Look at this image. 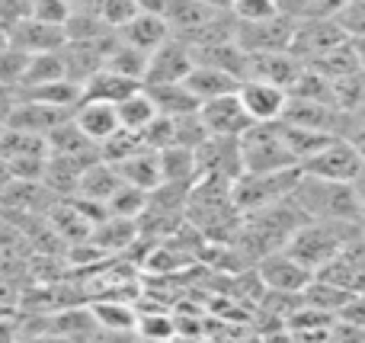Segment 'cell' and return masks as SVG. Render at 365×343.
Wrapping results in <instances>:
<instances>
[{
    "label": "cell",
    "instance_id": "9a60e30c",
    "mask_svg": "<svg viewBox=\"0 0 365 343\" xmlns=\"http://www.w3.org/2000/svg\"><path fill=\"white\" fill-rule=\"evenodd\" d=\"M71 119H74L77 128H81L90 141H96V145H103V141L113 138V135L122 128L115 103H103V100H81L74 106V116H71Z\"/></svg>",
    "mask_w": 365,
    "mask_h": 343
},
{
    "label": "cell",
    "instance_id": "603a6c76",
    "mask_svg": "<svg viewBox=\"0 0 365 343\" xmlns=\"http://www.w3.org/2000/svg\"><path fill=\"white\" fill-rule=\"evenodd\" d=\"M145 90L151 93L154 106L160 116H186V113H199V96L186 87V81H173V83H145Z\"/></svg>",
    "mask_w": 365,
    "mask_h": 343
},
{
    "label": "cell",
    "instance_id": "c3c4849f",
    "mask_svg": "<svg viewBox=\"0 0 365 343\" xmlns=\"http://www.w3.org/2000/svg\"><path fill=\"white\" fill-rule=\"evenodd\" d=\"M202 4H208V6H212V10H221V13H231L234 0H202Z\"/></svg>",
    "mask_w": 365,
    "mask_h": 343
},
{
    "label": "cell",
    "instance_id": "f546056e",
    "mask_svg": "<svg viewBox=\"0 0 365 343\" xmlns=\"http://www.w3.org/2000/svg\"><path fill=\"white\" fill-rule=\"evenodd\" d=\"M349 299H353V292H349V289L336 286V282L324 280V276H314V280L304 286V292H302L304 305H314V308H321V312H330V314H340L343 305H346Z\"/></svg>",
    "mask_w": 365,
    "mask_h": 343
},
{
    "label": "cell",
    "instance_id": "5b68a950",
    "mask_svg": "<svg viewBox=\"0 0 365 343\" xmlns=\"http://www.w3.org/2000/svg\"><path fill=\"white\" fill-rule=\"evenodd\" d=\"M298 19L276 13L269 19L257 23H237L234 19V39L247 55H263V51H292V36H295Z\"/></svg>",
    "mask_w": 365,
    "mask_h": 343
},
{
    "label": "cell",
    "instance_id": "9c48e42d",
    "mask_svg": "<svg viewBox=\"0 0 365 343\" xmlns=\"http://www.w3.org/2000/svg\"><path fill=\"white\" fill-rule=\"evenodd\" d=\"M195 164H199V177L237 180L240 173H244L240 141L237 138H221V135H208V138L195 148Z\"/></svg>",
    "mask_w": 365,
    "mask_h": 343
},
{
    "label": "cell",
    "instance_id": "f1b7e54d",
    "mask_svg": "<svg viewBox=\"0 0 365 343\" xmlns=\"http://www.w3.org/2000/svg\"><path fill=\"white\" fill-rule=\"evenodd\" d=\"M148 58H151V55H148V51L135 48V45L122 42V39L115 36V42L109 45V51H106V61H103V68H113V71H119V74L135 77V81H141V83H145Z\"/></svg>",
    "mask_w": 365,
    "mask_h": 343
},
{
    "label": "cell",
    "instance_id": "816d5d0a",
    "mask_svg": "<svg viewBox=\"0 0 365 343\" xmlns=\"http://www.w3.org/2000/svg\"><path fill=\"white\" fill-rule=\"evenodd\" d=\"M353 186H356V193H359V199L365 203V167H362V173H359V177L353 180Z\"/></svg>",
    "mask_w": 365,
    "mask_h": 343
},
{
    "label": "cell",
    "instance_id": "4316f807",
    "mask_svg": "<svg viewBox=\"0 0 365 343\" xmlns=\"http://www.w3.org/2000/svg\"><path fill=\"white\" fill-rule=\"evenodd\" d=\"M58 77H68V68H64L61 51H45V55H29V58H26V68H23V77H19V87H16V90L38 87V83L58 81Z\"/></svg>",
    "mask_w": 365,
    "mask_h": 343
},
{
    "label": "cell",
    "instance_id": "7c38bea8",
    "mask_svg": "<svg viewBox=\"0 0 365 343\" xmlns=\"http://www.w3.org/2000/svg\"><path fill=\"white\" fill-rule=\"evenodd\" d=\"M195 58L182 39L170 36L160 48L151 51L148 58V71H145V83H173V81H186V74L192 71Z\"/></svg>",
    "mask_w": 365,
    "mask_h": 343
},
{
    "label": "cell",
    "instance_id": "7dc6e473",
    "mask_svg": "<svg viewBox=\"0 0 365 343\" xmlns=\"http://www.w3.org/2000/svg\"><path fill=\"white\" fill-rule=\"evenodd\" d=\"M96 4H100V0H68L71 10H96Z\"/></svg>",
    "mask_w": 365,
    "mask_h": 343
},
{
    "label": "cell",
    "instance_id": "d6986e66",
    "mask_svg": "<svg viewBox=\"0 0 365 343\" xmlns=\"http://www.w3.org/2000/svg\"><path fill=\"white\" fill-rule=\"evenodd\" d=\"M192 58H195V64L221 68V71H227V74L240 77V81L247 77V61H250V55H247V51L237 45V39H221V42L195 45Z\"/></svg>",
    "mask_w": 365,
    "mask_h": 343
},
{
    "label": "cell",
    "instance_id": "b9f144b4",
    "mask_svg": "<svg viewBox=\"0 0 365 343\" xmlns=\"http://www.w3.org/2000/svg\"><path fill=\"white\" fill-rule=\"evenodd\" d=\"M279 13H285V16L292 19H304L314 13V0H276Z\"/></svg>",
    "mask_w": 365,
    "mask_h": 343
},
{
    "label": "cell",
    "instance_id": "44dd1931",
    "mask_svg": "<svg viewBox=\"0 0 365 343\" xmlns=\"http://www.w3.org/2000/svg\"><path fill=\"white\" fill-rule=\"evenodd\" d=\"M115 170H119L122 183H132L138 186V190H158L160 183H164V170H160V151H154V148H145V151L132 154V158L119 160V164H113Z\"/></svg>",
    "mask_w": 365,
    "mask_h": 343
},
{
    "label": "cell",
    "instance_id": "5bb4252c",
    "mask_svg": "<svg viewBox=\"0 0 365 343\" xmlns=\"http://www.w3.org/2000/svg\"><path fill=\"white\" fill-rule=\"evenodd\" d=\"M74 109H61V106H48V103H38V100H26L19 96L16 106H13L10 119H6V128L13 132H26V135H48L51 128H58L64 119H71Z\"/></svg>",
    "mask_w": 365,
    "mask_h": 343
},
{
    "label": "cell",
    "instance_id": "4dcf8cb0",
    "mask_svg": "<svg viewBox=\"0 0 365 343\" xmlns=\"http://www.w3.org/2000/svg\"><path fill=\"white\" fill-rule=\"evenodd\" d=\"M115 109H119L122 128H132V132H145V128L158 119V106H154L151 93H148L145 87L135 90V93L125 96L122 103H115Z\"/></svg>",
    "mask_w": 365,
    "mask_h": 343
},
{
    "label": "cell",
    "instance_id": "11a10c76",
    "mask_svg": "<svg viewBox=\"0 0 365 343\" xmlns=\"http://www.w3.org/2000/svg\"><path fill=\"white\" fill-rule=\"evenodd\" d=\"M4 128H6V126H4V122H0V135H4Z\"/></svg>",
    "mask_w": 365,
    "mask_h": 343
},
{
    "label": "cell",
    "instance_id": "db71d44e",
    "mask_svg": "<svg viewBox=\"0 0 365 343\" xmlns=\"http://www.w3.org/2000/svg\"><path fill=\"white\" fill-rule=\"evenodd\" d=\"M362 228H365V209H362Z\"/></svg>",
    "mask_w": 365,
    "mask_h": 343
},
{
    "label": "cell",
    "instance_id": "1f68e13d",
    "mask_svg": "<svg viewBox=\"0 0 365 343\" xmlns=\"http://www.w3.org/2000/svg\"><path fill=\"white\" fill-rule=\"evenodd\" d=\"M279 122H282V119H279ZM282 135H285V141H289L292 154L298 158V164H302V160H308L311 154H317L321 148H327L330 141L336 138V135H330V132H314V128L289 126V122H282Z\"/></svg>",
    "mask_w": 365,
    "mask_h": 343
},
{
    "label": "cell",
    "instance_id": "e575fe53",
    "mask_svg": "<svg viewBox=\"0 0 365 343\" xmlns=\"http://www.w3.org/2000/svg\"><path fill=\"white\" fill-rule=\"evenodd\" d=\"M334 103L343 113H356L365 103V71H353V74L334 81Z\"/></svg>",
    "mask_w": 365,
    "mask_h": 343
},
{
    "label": "cell",
    "instance_id": "2e32d148",
    "mask_svg": "<svg viewBox=\"0 0 365 343\" xmlns=\"http://www.w3.org/2000/svg\"><path fill=\"white\" fill-rule=\"evenodd\" d=\"M304 61L292 51H263V55H250L247 61V77H257V81H269L276 87L289 90L295 83V77L302 74ZM244 77V81H247Z\"/></svg>",
    "mask_w": 365,
    "mask_h": 343
},
{
    "label": "cell",
    "instance_id": "4fadbf2b",
    "mask_svg": "<svg viewBox=\"0 0 365 343\" xmlns=\"http://www.w3.org/2000/svg\"><path fill=\"white\" fill-rule=\"evenodd\" d=\"M237 96L253 122H279L285 113V103H289V90L276 87L269 81H257V77L240 81Z\"/></svg>",
    "mask_w": 365,
    "mask_h": 343
},
{
    "label": "cell",
    "instance_id": "cb8c5ba5",
    "mask_svg": "<svg viewBox=\"0 0 365 343\" xmlns=\"http://www.w3.org/2000/svg\"><path fill=\"white\" fill-rule=\"evenodd\" d=\"M138 237H141L138 222H135V218H119V215H106L103 222L93 225V231H90V241H93L103 254L125 250L128 244H135Z\"/></svg>",
    "mask_w": 365,
    "mask_h": 343
},
{
    "label": "cell",
    "instance_id": "d4e9b609",
    "mask_svg": "<svg viewBox=\"0 0 365 343\" xmlns=\"http://www.w3.org/2000/svg\"><path fill=\"white\" fill-rule=\"evenodd\" d=\"M304 64H311L314 71H321L327 81H340V77L359 71V55H356V48H353V39H349V42H340V45H334V48L321 51V55L308 58Z\"/></svg>",
    "mask_w": 365,
    "mask_h": 343
},
{
    "label": "cell",
    "instance_id": "f35d334b",
    "mask_svg": "<svg viewBox=\"0 0 365 343\" xmlns=\"http://www.w3.org/2000/svg\"><path fill=\"white\" fill-rule=\"evenodd\" d=\"M138 337H173L177 334V318L170 314H141L138 312Z\"/></svg>",
    "mask_w": 365,
    "mask_h": 343
},
{
    "label": "cell",
    "instance_id": "ab89813d",
    "mask_svg": "<svg viewBox=\"0 0 365 343\" xmlns=\"http://www.w3.org/2000/svg\"><path fill=\"white\" fill-rule=\"evenodd\" d=\"M71 13H74V10L68 6V0H32L29 16L45 19V23H55V26H64Z\"/></svg>",
    "mask_w": 365,
    "mask_h": 343
},
{
    "label": "cell",
    "instance_id": "7bdbcfd3",
    "mask_svg": "<svg viewBox=\"0 0 365 343\" xmlns=\"http://www.w3.org/2000/svg\"><path fill=\"white\" fill-rule=\"evenodd\" d=\"M353 0H314V13L311 16H340Z\"/></svg>",
    "mask_w": 365,
    "mask_h": 343
},
{
    "label": "cell",
    "instance_id": "8992f818",
    "mask_svg": "<svg viewBox=\"0 0 365 343\" xmlns=\"http://www.w3.org/2000/svg\"><path fill=\"white\" fill-rule=\"evenodd\" d=\"M302 173L317 180H330V183H353L362 173V158L356 154V148L349 145V138H334L327 148H321L317 154H311L308 160H302Z\"/></svg>",
    "mask_w": 365,
    "mask_h": 343
},
{
    "label": "cell",
    "instance_id": "74e56055",
    "mask_svg": "<svg viewBox=\"0 0 365 343\" xmlns=\"http://www.w3.org/2000/svg\"><path fill=\"white\" fill-rule=\"evenodd\" d=\"M276 13H279L276 0H234L231 6V16L237 23H257V19H269Z\"/></svg>",
    "mask_w": 365,
    "mask_h": 343
},
{
    "label": "cell",
    "instance_id": "e0dca14e",
    "mask_svg": "<svg viewBox=\"0 0 365 343\" xmlns=\"http://www.w3.org/2000/svg\"><path fill=\"white\" fill-rule=\"evenodd\" d=\"M170 36H173L170 23L164 19V13H154V10H141L138 16L128 19V23L119 29L122 42L135 45V48L148 51V55H151L154 48H160V45H164Z\"/></svg>",
    "mask_w": 365,
    "mask_h": 343
},
{
    "label": "cell",
    "instance_id": "60d3db41",
    "mask_svg": "<svg viewBox=\"0 0 365 343\" xmlns=\"http://www.w3.org/2000/svg\"><path fill=\"white\" fill-rule=\"evenodd\" d=\"M336 19H340L343 29L349 32V39L365 36V0H353V4H349Z\"/></svg>",
    "mask_w": 365,
    "mask_h": 343
},
{
    "label": "cell",
    "instance_id": "ac0fdd59",
    "mask_svg": "<svg viewBox=\"0 0 365 343\" xmlns=\"http://www.w3.org/2000/svg\"><path fill=\"white\" fill-rule=\"evenodd\" d=\"M122 186V177H119V170H115L109 160H93V164H87L81 170V177H77V190H74V196L77 199H87V203H100V205H106L109 203V196H113L115 190Z\"/></svg>",
    "mask_w": 365,
    "mask_h": 343
},
{
    "label": "cell",
    "instance_id": "d590c367",
    "mask_svg": "<svg viewBox=\"0 0 365 343\" xmlns=\"http://www.w3.org/2000/svg\"><path fill=\"white\" fill-rule=\"evenodd\" d=\"M93 331H100V324H96L90 308L55 314V334H64V337H87V334H93Z\"/></svg>",
    "mask_w": 365,
    "mask_h": 343
},
{
    "label": "cell",
    "instance_id": "7a4b0ae2",
    "mask_svg": "<svg viewBox=\"0 0 365 343\" xmlns=\"http://www.w3.org/2000/svg\"><path fill=\"white\" fill-rule=\"evenodd\" d=\"M295 203L308 212V218H334V222H359L365 203L359 199L353 183H330V180H317L302 173L295 186Z\"/></svg>",
    "mask_w": 365,
    "mask_h": 343
},
{
    "label": "cell",
    "instance_id": "f5cc1de1",
    "mask_svg": "<svg viewBox=\"0 0 365 343\" xmlns=\"http://www.w3.org/2000/svg\"><path fill=\"white\" fill-rule=\"evenodd\" d=\"M353 116H356V122H362V126H365V103H362V106H359V109H356V113H353Z\"/></svg>",
    "mask_w": 365,
    "mask_h": 343
},
{
    "label": "cell",
    "instance_id": "681fc988",
    "mask_svg": "<svg viewBox=\"0 0 365 343\" xmlns=\"http://www.w3.org/2000/svg\"><path fill=\"white\" fill-rule=\"evenodd\" d=\"M353 48H356V55H359V68L365 71V36L353 39Z\"/></svg>",
    "mask_w": 365,
    "mask_h": 343
},
{
    "label": "cell",
    "instance_id": "ba28073f",
    "mask_svg": "<svg viewBox=\"0 0 365 343\" xmlns=\"http://www.w3.org/2000/svg\"><path fill=\"white\" fill-rule=\"evenodd\" d=\"M340 42H349V32L336 16H304L295 23V36H292V55L302 61L321 55V51L334 48Z\"/></svg>",
    "mask_w": 365,
    "mask_h": 343
},
{
    "label": "cell",
    "instance_id": "8d00e7d4",
    "mask_svg": "<svg viewBox=\"0 0 365 343\" xmlns=\"http://www.w3.org/2000/svg\"><path fill=\"white\" fill-rule=\"evenodd\" d=\"M96 13H100V19L109 26V29L119 32L128 19H135L141 13V4L138 0H100V4H96Z\"/></svg>",
    "mask_w": 365,
    "mask_h": 343
},
{
    "label": "cell",
    "instance_id": "52a82bcc",
    "mask_svg": "<svg viewBox=\"0 0 365 343\" xmlns=\"http://www.w3.org/2000/svg\"><path fill=\"white\" fill-rule=\"evenodd\" d=\"M257 276L269 292H289V295H302L304 286L314 280V270H308L298 257H292L289 250H272V254L259 257L257 260Z\"/></svg>",
    "mask_w": 365,
    "mask_h": 343
},
{
    "label": "cell",
    "instance_id": "484cf974",
    "mask_svg": "<svg viewBox=\"0 0 365 343\" xmlns=\"http://www.w3.org/2000/svg\"><path fill=\"white\" fill-rule=\"evenodd\" d=\"M90 312H93L100 331L135 334V327H138V312H135L132 305H125V302H119V299H103V302H96Z\"/></svg>",
    "mask_w": 365,
    "mask_h": 343
},
{
    "label": "cell",
    "instance_id": "d6a6232c",
    "mask_svg": "<svg viewBox=\"0 0 365 343\" xmlns=\"http://www.w3.org/2000/svg\"><path fill=\"white\" fill-rule=\"evenodd\" d=\"M106 209H109V215L135 218V222H138L148 209V190H138V186H132V183H122L119 190L109 196Z\"/></svg>",
    "mask_w": 365,
    "mask_h": 343
},
{
    "label": "cell",
    "instance_id": "f907efd6",
    "mask_svg": "<svg viewBox=\"0 0 365 343\" xmlns=\"http://www.w3.org/2000/svg\"><path fill=\"white\" fill-rule=\"evenodd\" d=\"M10 48V26L0 19V51H6Z\"/></svg>",
    "mask_w": 365,
    "mask_h": 343
},
{
    "label": "cell",
    "instance_id": "277c9868",
    "mask_svg": "<svg viewBox=\"0 0 365 343\" xmlns=\"http://www.w3.org/2000/svg\"><path fill=\"white\" fill-rule=\"evenodd\" d=\"M302 180V167L292 170H272V173H240L234 180L231 193L240 212H257L263 205H272L279 199H289Z\"/></svg>",
    "mask_w": 365,
    "mask_h": 343
},
{
    "label": "cell",
    "instance_id": "836d02e7",
    "mask_svg": "<svg viewBox=\"0 0 365 343\" xmlns=\"http://www.w3.org/2000/svg\"><path fill=\"white\" fill-rule=\"evenodd\" d=\"M145 148H148V141H145V135H141V132L119 128L113 138H106L100 145V154H103V160H109V164H119V160H125V158H132V154L145 151Z\"/></svg>",
    "mask_w": 365,
    "mask_h": 343
},
{
    "label": "cell",
    "instance_id": "8fae6325",
    "mask_svg": "<svg viewBox=\"0 0 365 343\" xmlns=\"http://www.w3.org/2000/svg\"><path fill=\"white\" fill-rule=\"evenodd\" d=\"M68 36L64 26L45 23L36 16H23L16 23H10V48L23 51V55H45V51H61Z\"/></svg>",
    "mask_w": 365,
    "mask_h": 343
},
{
    "label": "cell",
    "instance_id": "6da1fadb",
    "mask_svg": "<svg viewBox=\"0 0 365 343\" xmlns=\"http://www.w3.org/2000/svg\"><path fill=\"white\" fill-rule=\"evenodd\" d=\"M365 235L359 222H334V218H308L295 235L289 237L285 250L292 257L304 263L308 270H321L324 263H330L340 250H346L349 244H356Z\"/></svg>",
    "mask_w": 365,
    "mask_h": 343
},
{
    "label": "cell",
    "instance_id": "7402d4cb",
    "mask_svg": "<svg viewBox=\"0 0 365 343\" xmlns=\"http://www.w3.org/2000/svg\"><path fill=\"white\" fill-rule=\"evenodd\" d=\"M186 87L199 96V103H205V100H215V96L237 93L240 77L227 74L221 68H208V64H192V71L186 74Z\"/></svg>",
    "mask_w": 365,
    "mask_h": 343
},
{
    "label": "cell",
    "instance_id": "83f0119b",
    "mask_svg": "<svg viewBox=\"0 0 365 343\" xmlns=\"http://www.w3.org/2000/svg\"><path fill=\"white\" fill-rule=\"evenodd\" d=\"M160 170H164V183H195L199 180V164H195V151L182 145H170L160 151Z\"/></svg>",
    "mask_w": 365,
    "mask_h": 343
},
{
    "label": "cell",
    "instance_id": "f6af8a7d",
    "mask_svg": "<svg viewBox=\"0 0 365 343\" xmlns=\"http://www.w3.org/2000/svg\"><path fill=\"white\" fill-rule=\"evenodd\" d=\"M346 138H349V145L356 148V154H359V158H362V164H365V126H362V122H356V126H353V132H349Z\"/></svg>",
    "mask_w": 365,
    "mask_h": 343
},
{
    "label": "cell",
    "instance_id": "ffe728a7",
    "mask_svg": "<svg viewBox=\"0 0 365 343\" xmlns=\"http://www.w3.org/2000/svg\"><path fill=\"white\" fill-rule=\"evenodd\" d=\"M145 83L125 77L113 68H100L83 81V100H103V103H122L125 96H132L135 90H141Z\"/></svg>",
    "mask_w": 365,
    "mask_h": 343
},
{
    "label": "cell",
    "instance_id": "3957f363",
    "mask_svg": "<svg viewBox=\"0 0 365 343\" xmlns=\"http://www.w3.org/2000/svg\"><path fill=\"white\" fill-rule=\"evenodd\" d=\"M237 141L244 173H272L298 167V158L292 154L289 141L282 135V122H253Z\"/></svg>",
    "mask_w": 365,
    "mask_h": 343
},
{
    "label": "cell",
    "instance_id": "ee69618b",
    "mask_svg": "<svg viewBox=\"0 0 365 343\" xmlns=\"http://www.w3.org/2000/svg\"><path fill=\"white\" fill-rule=\"evenodd\" d=\"M16 100H19V90L16 87H4V83H0V122H4V126H6V119H10Z\"/></svg>",
    "mask_w": 365,
    "mask_h": 343
},
{
    "label": "cell",
    "instance_id": "bcb514c9",
    "mask_svg": "<svg viewBox=\"0 0 365 343\" xmlns=\"http://www.w3.org/2000/svg\"><path fill=\"white\" fill-rule=\"evenodd\" d=\"M13 334H16V324L10 318H0V340H10Z\"/></svg>",
    "mask_w": 365,
    "mask_h": 343
},
{
    "label": "cell",
    "instance_id": "30bf717a",
    "mask_svg": "<svg viewBox=\"0 0 365 343\" xmlns=\"http://www.w3.org/2000/svg\"><path fill=\"white\" fill-rule=\"evenodd\" d=\"M199 116H202V122H205L208 135H221V138H240V135L253 126L250 113L244 109L237 93H225V96H215V100H205L199 106Z\"/></svg>",
    "mask_w": 365,
    "mask_h": 343
}]
</instances>
